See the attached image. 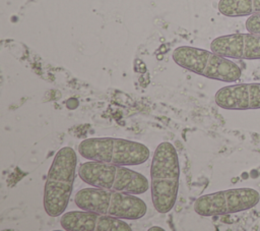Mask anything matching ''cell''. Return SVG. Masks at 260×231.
<instances>
[{
    "instance_id": "obj_5",
    "label": "cell",
    "mask_w": 260,
    "mask_h": 231,
    "mask_svg": "<svg viewBox=\"0 0 260 231\" xmlns=\"http://www.w3.org/2000/svg\"><path fill=\"white\" fill-rule=\"evenodd\" d=\"M78 153L86 160L121 166L143 164L150 155L145 145L118 137L85 138L78 145Z\"/></svg>"
},
{
    "instance_id": "obj_13",
    "label": "cell",
    "mask_w": 260,
    "mask_h": 231,
    "mask_svg": "<svg viewBox=\"0 0 260 231\" xmlns=\"http://www.w3.org/2000/svg\"><path fill=\"white\" fill-rule=\"evenodd\" d=\"M157 230H159V231H164V228L158 227V226H154V227H150V228L148 229V231H157Z\"/></svg>"
},
{
    "instance_id": "obj_7",
    "label": "cell",
    "mask_w": 260,
    "mask_h": 231,
    "mask_svg": "<svg viewBox=\"0 0 260 231\" xmlns=\"http://www.w3.org/2000/svg\"><path fill=\"white\" fill-rule=\"evenodd\" d=\"M259 200L260 194L256 189L241 187L203 194L195 200L193 208L198 215L211 217L250 210Z\"/></svg>"
},
{
    "instance_id": "obj_6",
    "label": "cell",
    "mask_w": 260,
    "mask_h": 231,
    "mask_svg": "<svg viewBox=\"0 0 260 231\" xmlns=\"http://www.w3.org/2000/svg\"><path fill=\"white\" fill-rule=\"evenodd\" d=\"M172 57L177 65L210 79L234 82L242 75L239 65L212 51L180 46L173 51Z\"/></svg>"
},
{
    "instance_id": "obj_8",
    "label": "cell",
    "mask_w": 260,
    "mask_h": 231,
    "mask_svg": "<svg viewBox=\"0 0 260 231\" xmlns=\"http://www.w3.org/2000/svg\"><path fill=\"white\" fill-rule=\"evenodd\" d=\"M60 225L68 231H131V227L122 219L87 210L64 212Z\"/></svg>"
},
{
    "instance_id": "obj_11",
    "label": "cell",
    "mask_w": 260,
    "mask_h": 231,
    "mask_svg": "<svg viewBox=\"0 0 260 231\" xmlns=\"http://www.w3.org/2000/svg\"><path fill=\"white\" fill-rule=\"evenodd\" d=\"M217 8L228 17L251 16L260 13V0H219Z\"/></svg>"
},
{
    "instance_id": "obj_10",
    "label": "cell",
    "mask_w": 260,
    "mask_h": 231,
    "mask_svg": "<svg viewBox=\"0 0 260 231\" xmlns=\"http://www.w3.org/2000/svg\"><path fill=\"white\" fill-rule=\"evenodd\" d=\"M214 101L225 110L260 109V82L223 86L215 93Z\"/></svg>"
},
{
    "instance_id": "obj_1",
    "label": "cell",
    "mask_w": 260,
    "mask_h": 231,
    "mask_svg": "<svg viewBox=\"0 0 260 231\" xmlns=\"http://www.w3.org/2000/svg\"><path fill=\"white\" fill-rule=\"evenodd\" d=\"M180 180V164L177 151L169 141L160 142L152 156L150 166V190L154 209L166 214L177 200Z\"/></svg>"
},
{
    "instance_id": "obj_2",
    "label": "cell",
    "mask_w": 260,
    "mask_h": 231,
    "mask_svg": "<svg viewBox=\"0 0 260 231\" xmlns=\"http://www.w3.org/2000/svg\"><path fill=\"white\" fill-rule=\"evenodd\" d=\"M77 156L71 147L61 148L54 156L49 168L43 204L47 215L60 217L66 210L75 179Z\"/></svg>"
},
{
    "instance_id": "obj_12",
    "label": "cell",
    "mask_w": 260,
    "mask_h": 231,
    "mask_svg": "<svg viewBox=\"0 0 260 231\" xmlns=\"http://www.w3.org/2000/svg\"><path fill=\"white\" fill-rule=\"evenodd\" d=\"M246 28L250 33L260 35V13L253 14L246 20Z\"/></svg>"
},
{
    "instance_id": "obj_9",
    "label": "cell",
    "mask_w": 260,
    "mask_h": 231,
    "mask_svg": "<svg viewBox=\"0 0 260 231\" xmlns=\"http://www.w3.org/2000/svg\"><path fill=\"white\" fill-rule=\"evenodd\" d=\"M210 49L229 59H260V35L248 32L220 36L211 42Z\"/></svg>"
},
{
    "instance_id": "obj_4",
    "label": "cell",
    "mask_w": 260,
    "mask_h": 231,
    "mask_svg": "<svg viewBox=\"0 0 260 231\" xmlns=\"http://www.w3.org/2000/svg\"><path fill=\"white\" fill-rule=\"evenodd\" d=\"M78 176L93 187L130 194H142L149 188L148 180L144 175L116 164L88 160L80 164Z\"/></svg>"
},
{
    "instance_id": "obj_3",
    "label": "cell",
    "mask_w": 260,
    "mask_h": 231,
    "mask_svg": "<svg viewBox=\"0 0 260 231\" xmlns=\"http://www.w3.org/2000/svg\"><path fill=\"white\" fill-rule=\"evenodd\" d=\"M74 203L80 210L98 212L122 220H138L147 211L146 204L136 196L126 192L85 187L74 195Z\"/></svg>"
}]
</instances>
